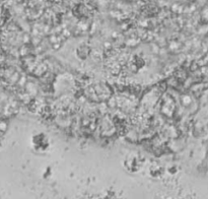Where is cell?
Instances as JSON below:
<instances>
[{
	"label": "cell",
	"instance_id": "1",
	"mask_svg": "<svg viewBox=\"0 0 208 199\" xmlns=\"http://www.w3.org/2000/svg\"><path fill=\"white\" fill-rule=\"evenodd\" d=\"M31 146L37 153H44L50 148V139L44 132L35 133L31 138Z\"/></svg>",
	"mask_w": 208,
	"mask_h": 199
}]
</instances>
